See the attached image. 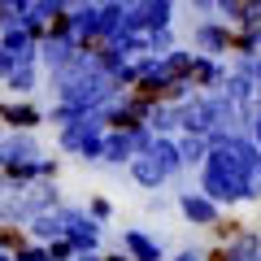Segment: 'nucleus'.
I'll return each instance as SVG.
<instances>
[{
	"label": "nucleus",
	"instance_id": "f03ea898",
	"mask_svg": "<svg viewBox=\"0 0 261 261\" xmlns=\"http://www.w3.org/2000/svg\"><path fill=\"white\" fill-rule=\"evenodd\" d=\"M244 196H252V178L231 170L226 161L209 157V166H205V200L209 205L214 200H244Z\"/></svg>",
	"mask_w": 261,
	"mask_h": 261
},
{
	"label": "nucleus",
	"instance_id": "6ab92c4d",
	"mask_svg": "<svg viewBox=\"0 0 261 261\" xmlns=\"http://www.w3.org/2000/svg\"><path fill=\"white\" fill-rule=\"evenodd\" d=\"M31 83H35L31 65H27V70H18V74H9V87H18V92H31Z\"/></svg>",
	"mask_w": 261,
	"mask_h": 261
},
{
	"label": "nucleus",
	"instance_id": "412c9836",
	"mask_svg": "<svg viewBox=\"0 0 261 261\" xmlns=\"http://www.w3.org/2000/svg\"><path fill=\"white\" fill-rule=\"evenodd\" d=\"M18 261H53V257H44V252H18Z\"/></svg>",
	"mask_w": 261,
	"mask_h": 261
},
{
	"label": "nucleus",
	"instance_id": "f257e3e1",
	"mask_svg": "<svg viewBox=\"0 0 261 261\" xmlns=\"http://www.w3.org/2000/svg\"><path fill=\"white\" fill-rule=\"evenodd\" d=\"M57 87H61V100L65 109H74V113H87V105H100L113 96V79L105 74V65L96 53H79L74 61L65 65L61 74H57Z\"/></svg>",
	"mask_w": 261,
	"mask_h": 261
},
{
	"label": "nucleus",
	"instance_id": "f8f14e48",
	"mask_svg": "<svg viewBox=\"0 0 261 261\" xmlns=\"http://www.w3.org/2000/svg\"><path fill=\"white\" fill-rule=\"evenodd\" d=\"M130 170H135V178H140L144 187H157L161 178H166V170H161L157 161L148 157V152H144V157H135V166H130Z\"/></svg>",
	"mask_w": 261,
	"mask_h": 261
},
{
	"label": "nucleus",
	"instance_id": "1a4fd4ad",
	"mask_svg": "<svg viewBox=\"0 0 261 261\" xmlns=\"http://www.w3.org/2000/svg\"><path fill=\"white\" fill-rule=\"evenodd\" d=\"M178 205H183V214L192 218V222H200V226H209V222H214V218H218V209L209 205L205 196H192V192H187L183 200H178Z\"/></svg>",
	"mask_w": 261,
	"mask_h": 261
},
{
	"label": "nucleus",
	"instance_id": "6e6552de",
	"mask_svg": "<svg viewBox=\"0 0 261 261\" xmlns=\"http://www.w3.org/2000/svg\"><path fill=\"white\" fill-rule=\"evenodd\" d=\"M65 240L74 244V248H92L96 244V222L83 214H65Z\"/></svg>",
	"mask_w": 261,
	"mask_h": 261
},
{
	"label": "nucleus",
	"instance_id": "ddd939ff",
	"mask_svg": "<svg viewBox=\"0 0 261 261\" xmlns=\"http://www.w3.org/2000/svg\"><path fill=\"white\" fill-rule=\"evenodd\" d=\"M35 235H39V240L65 235V214H39V218H35Z\"/></svg>",
	"mask_w": 261,
	"mask_h": 261
},
{
	"label": "nucleus",
	"instance_id": "5701e85b",
	"mask_svg": "<svg viewBox=\"0 0 261 261\" xmlns=\"http://www.w3.org/2000/svg\"><path fill=\"white\" fill-rule=\"evenodd\" d=\"M105 261H122V257H105Z\"/></svg>",
	"mask_w": 261,
	"mask_h": 261
},
{
	"label": "nucleus",
	"instance_id": "7ed1b4c3",
	"mask_svg": "<svg viewBox=\"0 0 261 261\" xmlns=\"http://www.w3.org/2000/svg\"><path fill=\"white\" fill-rule=\"evenodd\" d=\"M61 144L70 152H83V157H96V152L105 148V140H100V122L96 118H79V122H70V126H65V135H61Z\"/></svg>",
	"mask_w": 261,
	"mask_h": 261
},
{
	"label": "nucleus",
	"instance_id": "423d86ee",
	"mask_svg": "<svg viewBox=\"0 0 261 261\" xmlns=\"http://www.w3.org/2000/svg\"><path fill=\"white\" fill-rule=\"evenodd\" d=\"M135 148H148V130H118L100 152H105L109 161H122V157H130Z\"/></svg>",
	"mask_w": 261,
	"mask_h": 261
},
{
	"label": "nucleus",
	"instance_id": "a211bd4d",
	"mask_svg": "<svg viewBox=\"0 0 261 261\" xmlns=\"http://www.w3.org/2000/svg\"><path fill=\"white\" fill-rule=\"evenodd\" d=\"M5 118H9V122H18V126H35V122H39V113L22 105V109H5Z\"/></svg>",
	"mask_w": 261,
	"mask_h": 261
},
{
	"label": "nucleus",
	"instance_id": "aec40b11",
	"mask_svg": "<svg viewBox=\"0 0 261 261\" xmlns=\"http://www.w3.org/2000/svg\"><path fill=\"white\" fill-rule=\"evenodd\" d=\"M18 18H22V5H0V22H5V27H13Z\"/></svg>",
	"mask_w": 261,
	"mask_h": 261
},
{
	"label": "nucleus",
	"instance_id": "9b49d317",
	"mask_svg": "<svg viewBox=\"0 0 261 261\" xmlns=\"http://www.w3.org/2000/svg\"><path fill=\"white\" fill-rule=\"evenodd\" d=\"M144 152H148V157L157 161V166L166 170V174L178 166V148H174V144H166V140H148V148H144Z\"/></svg>",
	"mask_w": 261,
	"mask_h": 261
},
{
	"label": "nucleus",
	"instance_id": "39448f33",
	"mask_svg": "<svg viewBox=\"0 0 261 261\" xmlns=\"http://www.w3.org/2000/svg\"><path fill=\"white\" fill-rule=\"evenodd\" d=\"M35 161V144L27 140V135H13V140L0 144V170H22Z\"/></svg>",
	"mask_w": 261,
	"mask_h": 261
},
{
	"label": "nucleus",
	"instance_id": "9d476101",
	"mask_svg": "<svg viewBox=\"0 0 261 261\" xmlns=\"http://www.w3.org/2000/svg\"><path fill=\"white\" fill-rule=\"evenodd\" d=\"M126 248H130V257H135V261H161L157 244H152L148 235H140V231H126Z\"/></svg>",
	"mask_w": 261,
	"mask_h": 261
},
{
	"label": "nucleus",
	"instance_id": "f3484780",
	"mask_svg": "<svg viewBox=\"0 0 261 261\" xmlns=\"http://www.w3.org/2000/svg\"><path fill=\"white\" fill-rule=\"evenodd\" d=\"M252 252H257V240H252V235H244V240H240V244H235V248H231V252H226V257H222V261H248V257H252Z\"/></svg>",
	"mask_w": 261,
	"mask_h": 261
},
{
	"label": "nucleus",
	"instance_id": "20e7f679",
	"mask_svg": "<svg viewBox=\"0 0 261 261\" xmlns=\"http://www.w3.org/2000/svg\"><path fill=\"white\" fill-rule=\"evenodd\" d=\"M31 57H35V48H31V35L27 31H9L5 35V48H0V74L9 79V74H18V70H27L31 65Z\"/></svg>",
	"mask_w": 261,
	"mask_h": 261
},
{
	"label": "nucleus",
	"instance_id": "dca6fc26",
	"mask_svg": "<svg viewBox=\"0 0 261 261\" xmlns=\"http://www.w3.org/2000/svg\"><path fill=\"white\" fill-rule=\"evenodd\" d=\"M222 13H240L248 27H257V22H261V5H222Z\"/></svg>",
	"mask_w": 261,
	"mask_h": 261
},
{
	"label": "nucleus",
	"instance_id": "4468645a",
	"mask_svg": "<svg viewBox=\"0 0 261 261\" xmlns=\"http://www.w3.org/2000/svg\"><path fill=\"white\" fill-rule=\"evenodd\" d=\"M196 39H200V48H205V53H218V48H226V35L218 27H200L196 31Z\"/></svg>",
	"mask_w": 261,
	"mask_h": 261
},
{
	"label": "nucleus",
	"instance_id": "0eeeda50",
	"mask_svg": "<svg viewBox=\"0 0 261 261\" xmlns=\"http://www.w3.org/2000/svg\"><path fill=\"white\" fill-rule=\"evenodd\" d=\"M178 126H187L196 140H200V135L214 126V109H209V100H192V105H183V109H178Z\"/></svg>",
	"mask_w": 261,
	"mask_h": 261
},
{
	"label": "nucleus",
	"instance_id": "2eb2a0df",
	"mask_svg": "<svg viewBox=\"0 0 261 261\" xmlns=\"http://www.w3.org/2000/svg\"><path fill=\"white\" fill-rule=\"evenodd\" d=\"M200 157H205V140L187 135V140L178 144V161H200Z\"/></svg>",
	"mask_w": 261,
	"mask_h": 261
},
{
	"label": "nucleus",
	"instance_id": "4be33fe9",
	"mask_svg": "<svg viewBox=\"0 0 261 261\" xmlns=\"http://www.w3.org/2000/svg\"><path fill=\"white\" fill-rule=\"evenodd\" d=\"M244 70H248V74H252V79H257V83H261V65H257V61H248V65H244Z\"/></svg>",
	"mask_w": 261,
	"mask_h": 261
}]
</instances>
